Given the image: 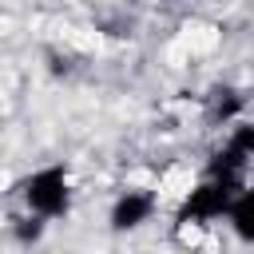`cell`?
Returning a JSON list of instances; mask_svg holds the SVG:
<instances>
[{"label": "cell", "mask_w": 254, "mask_h": 254, "mask_svg": "<svg viewBox=\"0 0 254 254\" xmlns=\"http://www.w3.org/2000/svg\"><path fill=\"white\" fill-rule=\"evenodd\" d=\"M24 206L32 210V218H60L71 206V179L64 167H40L28 183H24Z\"/></svg>", "instance_id": "cell-1"}, {"label": "cell", "mask_w": 254, "mask_h": 254, "mask_svg": "<svg viewBox=\"0 0 254 254\" xmlns=\"http://www.w3.org/2000/svg\"><path fill=\"white\" fill-rule=\"evenodd\" d=\"M226 218H230V226H234L238 238L254 242V187L234 190V198H230V206H226Z\"/></svg>", "instance_id": "cell-3"}, {"label": "cell", "mask_w": 254, "mask_h": 254, "mask_svg": "<svg viewBox=\"0 0 254 254\" xmlns=\"http://www.w3.org/2000/svg\"><path fill=\"white\" fill-rule=\"evenodd\" d=\"M151 214H155V198L143 194V190H127V194H119L115 206H111V226H115V230H135V226H143Z\"/></svg>", "instance_id": "cell-2"}]
</instances>
